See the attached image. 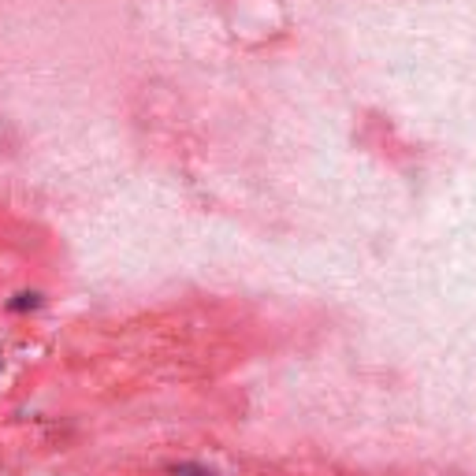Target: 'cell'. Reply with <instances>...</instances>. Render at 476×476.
Wrapping results in <instances>:
<instances>
[{
	"label": "cell",
	"instance_id": "6da1fadb",
	"mask_svg": "<svg viewBox=\"0 0 476 476\" xmlns=\"http://www.w3.org/2000/svg\"><path fill=\"white\" fill-rule=\"evenodd\" d=\"M45 305V294L41 290H19L8 298V313H34V309Z\"/></svg>",
	"mask_w": 476,
	"mask_h": 476
},
{
	"label": "cell",
	"instance_id": "7a4b0ae2",
	"mask_svg": "<svg viewBox=\"0 0 476 476\" xmlns=\"http://www.w3.org/2000/svg\"><path fill=\"white\" fill-rule=\"evenodd\" d=\"M168 476H216V472L194 462H179V465H168Z\"/></svg>",
	"mask_w": 476,
	"mask_h": 476
}]
</instances>
